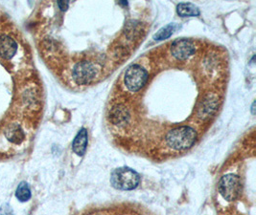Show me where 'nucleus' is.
I'll return each instance as SVG.
<instances>
[{"label":"nucleus","instance_id":"obj_10","mask_svg":"<svg viewBox=\"0 0 256 215\" xmlns=\"http://www.w3.org/2000/svg\"><path fill=\"white\" fill-rule=\"evenodd\" d=\"M5 136L12 144L18 145L24 140V132L20 125L18 124H11L5 130Z\"/></svg>","mask_w":256,"mask_h":215},{"label":"nucleus","instance_id":"obj_1","mask_svg":"<svg viewBox=\"0 0 256 215\" xmlns=\"http://www.w3.org/2000/svg\"><path fill=\"white\" fill-rule=\"evenodd\" d=\"M197 139L196 131L189 126H180L168 132L166 143L175 150H186L192 147Z\"/></svg>","mask_w":256,"mask_h":215},{"label":"nucleus","instance_id":"obj_16","mask_svg":"<svg viewBox=\"0 0 256 215\" xmlns=\"http://www.w3.org/2000/svg\"><path fill=\"white\" fill-rule=\"evenodd\" d=\"M254 105H256V102L252 103V114H254V115L256 114V112H254Z\"/></svg>","mask_w":256,"mask_h":215},{"label":"nucleus","instance_id":"obj_3","mask_svg":"<svg viewBox=\"0 0 256 215\" xmlns=\"http://www.w3.org/2000/svg\"><path fill=\"white\" fill-rule=\"evenodd\" d=\"M219 192L226 201L236 200L242 193V183L234 174H226L219 182Z\"/></svg>","mask_w":256,"mask_h":215},{"label":"nucleus","instance_id":"obj_11","mask_svg":"<svg viewBox=\"0 0 256 215\" xmlns=\"http://www.w3.org/2000/svg\"><path fill=\"white\" fill-rule=\"evenodd\" d=\"M217 107V100L210 97L208 99H206L202 102L200 108H198V115L202 119H206L210 117L212 114L215 112Z\"/></svg>","mask_w":256,"mask_h":215},{"label":"nucleus","instance_id":"obj_2","mask_svg":"<svg viewBox=\"0 0 256 215\" xmlns=\"http://www.w3.org/2000/svg\"><path fill=\"white\" fill-rule=\"evenodd\" d=\"M140 176L138 172L128 168H120L114 170L110 176V184L121 191H132L140 185Z\"/></svg>","mask_w":256,"mask_h":215},{"label":"nucleus","instance_id":"obj_5","mask_svg":"<svg viewBox=\"0 0 256 215\" xmlns=\"http://www.w3.org/2000/svg\"><path fill=\"white\" fill-rule=\"evenodd\" d=\"M98 71L99 70L96 64L82 61L75 65L72 71V77L77 84L86 85L94 81L98 74Z\"/></svg>","mask_w":256,"mask_h":215},{"label":"nucleus","instance_id":"obj_7","mask_svg":"<svg viewBox=\"0 0 256 215\" xmlns=\"http://www.w3.org/2000/svg\"><path fill=\"white\" fill-rule=\"evenodd\" d=\"M130 112L128 108L123 104H117L110 112V120L112 125H116L119 127L125 126L130 121Z\"/></svg>","mask_w":256,"mask_h":215},{"label":"nucleus","instance_id":"obj_9","mask_svg":"<svg viewBox=\"0 0 256 215\" xmlns=\"http://www.w3.org/2000/svg\"><path fill=\"white\" fill-rule=\"evenodd\" d=\"M88 144V131L86 128H82L73 141V144H72L73 151L78 156H84V154L86 153V150Z\"/></svg>","mask_w":256,"mask_h":215},{"label":"nucleus","instance_id":"obj_12","mask_svg":"<svg viewBox=\"0 0 256 215\" xmlns=\"http://www.w3.org/2000/svg\"><path fill=\"white\" fill-rule=\"evenodd\" d=\"M176 12L182 17L198 16L200 13L198 7L192 3H180L176 7Z\"/></svg>","mask_w":256,"mask_h":215},{"label":"nucleus","instance_id":"obj_6","mask_svg":"<svg viewBox=\"0 0 256 215\" xmlns=\"http://www.w3.org/2000/svg\"><path fill=\"white\" fill-rule=\"evenodd\" d=\"M196 51L195 44L192 40L187 38H178L171 45V53L172 55L180 60L187 59L191 57Z\"/></svg>","mask_w":256,"mask_h":215},{"label":"nucleus","instance_id":"obj_4","mask_svg":"<svg viewBox=\"0 0 256 215\" xmlns=\"http://www.w3.org/2000/svg\"><path fill=\"white\" fill-rule=\"evenodd\" d=\"M148 79V73L138 64L130 65L125 74V84L128 90L136 92L140 90Z\"/></svg>","mask_w":256,"mask_h":215},{"label":"nucleus","instance_id":"obj_8","mask_svg":"<svg viewBox=\"0 0 256 215\" xmlns=\"http://www.w3.org/2000/svg\"><path fill=\"white\" fill-rule=\"evenodd\" d=\"M16 50L18 45L12 37L7 34L0 35V57L10 59L16 55Z\"/></svg>","mask_w":256,"mask_h":215},{"label":"nucleus","instance_id":"obj_13","mask_svg":"<svg viewBox=\"0 0 256 215\" xmlns=\"http://www.w3.org/2000/svg\"><path fill=\"white\" fill-rule=\"evenodd\" d=\"M32 194H31V190L26 182H22L16 192V197L20 202H27L30 200Z\"/></svg>","mask_w":256,"mask_h":215},{"label":"nucleus","instance_id":"obj_15","mask_svg":"<svg viewBox=\"0 0 256 215\" xmlns=\"http://www.w3.org/2000/svg\"><path fill=\"white\" fill-rule=\"evenodd\" d=\"M58 6L62 11H66L68 9L70 2L68 1H58Z\"/></svg>","mask_w":256,"mask_h":215},{"label":"nucleus","instance_id":"obj_14","mask_svg":"<svg viewBox=\"0 0 256 215\" xmlns=\"http://www.w3.org/2000/svg\"><path fill=\"white\" fill-rule=\"evenodd\" d=\"M176 29V23H170L168 25H166L165 27L162 28L156 34L154 35V40H164L169 38L172 34H174L175 30Z\"/></svg>","mask_w":256,"mask_h":215}]
</instances>
